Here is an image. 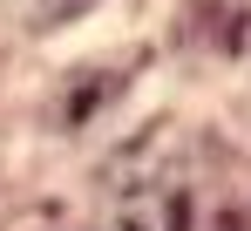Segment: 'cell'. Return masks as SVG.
Listing matches in <instances>:
<instances>
[{
	"instance_id": "cell-1",
	"label": "cell",
	"mask_w": 251,
	"mask_h": 231,
	"mask_svg": "<svg viewBox=\"0 0 251 231\" xmlns=\"http://www.w3.org/2000/svg\"><path fill=\"white\" fill-rule=\"evenodd\" d=\"M102 218L109 231H190V170L170 122L129 136L102 163Z\"/></svg>"
},
{
	"instance_id": "cell-2",
	"label": "cell",
	"mask_w": 251,
	"mask_h": 231,
	"mask_svg": "<svg viewBox=\"0 0 251 231\" xmlns=\"http://www.w3.org/2000/svg\"><path fill=\"white\" fill-rule=\"evenodd\" d=\"M21 21H34V28H54V21H75L88 0H7Z\"/></svg>"
}]
</instances>
